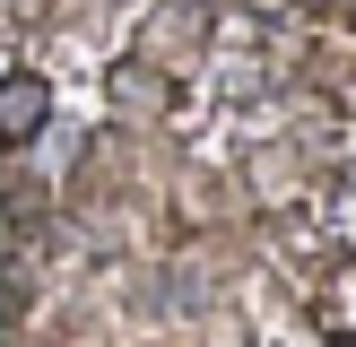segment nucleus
I'll return each mask as SVG.
<instances>
[{"instance_id":"obj_1","label":"nucleus","mask_w":356,"mask_h":347,"mask_svg":"<svg viewBox=\"0 0 356 347\" xmlns=\"http://www.w3.org/2000/svg\"><path fill=\"white\" fill-rule=\"evenodd\" d=\"M44 113H52V87L44 78H0V148H17V139H35L44 130Z\"/></svg>"}]
</instances>
